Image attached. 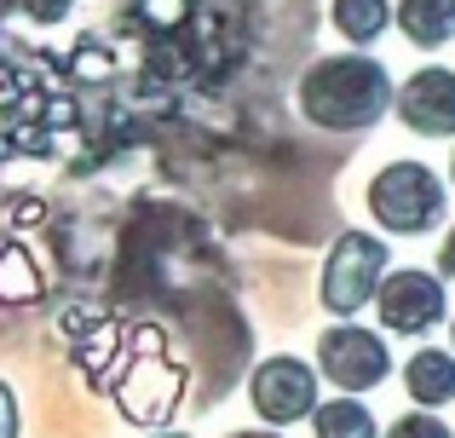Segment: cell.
<instances>
[{
    "label": "cell",
    "instance_id": "6",
    "mask_svg": "<svg viewBox=\"0 0 455 438\" xmlns=\"http://www.w3.org/2000/svg\"><path fill=\"white\" fill-rule=\"evenodd\" d=\"M375 317H380V329L398 335V340H427L450 317L444 277H438V271H421V266H392L387 283H380V294H375Z\"/></svg>",
    "mask_w": 455,
    "mask_h": 438
},
{
    "label": "cell",
    "instance_id": "4",
    "mask_svg": "<svg viewBox=\"0 0 455 438\" xmlns=\"http://www.w3.org/2000/svg\"><path fill=\"white\" fill-rule=\"evenodd\" d=\"M317 375L329 386H340V393H375V386H387L392 375V340L380 335V329L357 323V317H334L329 329L317 335Z\"/></svg>",
    "mask_w": 455,
    "mask_h": 438
},
{
    "label": "cell",
    "instance_id": "12",
    "mask_svg": "<svg viewBox=\"0 0 455 438\" xmlns=\"http://www.w3.org/2000/svg\"><path fill=\"white\" fill-rule=\"evenodd\" d=\"M380 438H455V427H450L444 416H438V410H421V404H410V410H403V416L392 421V427L380 433Z\"/></svg>",
    "mask_w": 455,
    "mask_h": 438
},
{
    "label": "cell",
    "instance_id": "1",
    "mask_svg": "<svg viewBox=\"0 0 455 438\" xmlns=\"http://www.w3.org/2000/svg\"><path fill=\"white\" fill-rule=\"evenodd\" d=\"M398 104V81L380 58L369 52H317L294 81V110L306 115V127L334 139L375 133Z\"/></svg>",
    "mask_w": 455,
    "mask_h": 438
},
{
    "label": "cell",
    "instance_id": "14",
    "mask_svg": "<svg viewBox=\"0 0 455 438\" xmlns=\"http://www.w3.org/2000/svg\"><path fill=\"white\" fill-rule=\"evenodd\" d=\"M438 277L455 283V225L444 231V243H438Z\"/></svg>",
    "mask_w": 455,
    "mask_h": 438
},
{
    "label": "cell",
    "instance_id": "2",
    "mask_svg": "<svg viewBox=\"0 0 455 438\" xmlns=\"http://www.w3.org/2000/svg\"><path fill=\"white\" fill-rule=\"evenodd\" d=\"M363 203H369V219H375L387 236H427L450 214V185L438 179L427 162L398 156V162H387V168L369 173Z\"/></svg>",
    "mask_w": 455,
    "mask_h": 438
},
{
    "label": "cell",
    "instance_id": "7",
    "mask_svg": "<svg viewBox=\"0 0 455 438\" xmlns=\"http://www.w3.org/2000/svg\"><path fill=\"white\" fill-rule=\"evenodd\" d=\"M392 115H398L403 133H415V139H455V69L421 64L410 81H398Z\"/></svg>",
    "mask_w": 455,
    "mask_h": 438
},
{
    "label": "cell",
    "instance_id": "11",
    "mask_svg": "<svg viewBox=\"0 0 455 438\" xmlns=\"http://www.w3.org/2000/svg\"><path fill=\"white\" fill-rule=\"evenodd\" d=\"M311 438H380V421L357 393H340L311 410Z\"/></svg>",
    "mask_w": 455,
    "mask_h": 438
},
{
    "label": "cell",
    "instance_id": "10",
    "mask_svg": "<svg viewBox=\"0 0 455 438\" xmlns=\"http://www.w3.org/2000/svg\"><path fill=\"white\" fill-rule=\"evenodd\" d=\"M398 35L415 52H438L455 41V0H398Z\"/></svg>",
    "mask_w": 455,
    "mask_h": 438
},
{
    "label": "cell",
    "instance_id": "15",
    "mask_svg": "<svg viewBox=\"0 0 455 438\" xmlns=\"http://www.w3.org/2000/svg\"><path fill=\"white\" fill-rule=\"evenodd\" d=\"M225 438H283V427H243V433L231 427V433H225Z\"/></svg>",
    "mask_w": 455,
    "mask_h": 438
},
{
    "label": "cell",
    "instance_id": "18",
    "mask_svg": "<svg viewBox=\"0 0 455 438\" xmlns=\"http://www.w3.org/2000/svg\"><path fill=\"white\" fill-rule=\"evenodd\" d=\"M450 346H455V317H450Z\"/></svg>",
    "mask_w": 455,
    "mask_h": 438
},
{
    "label": "cell",
    "instance_id": "5",
    "mask_svg": "<svg viewBox=\"0 0 455 438\" xmlns=\"http://www.w3.org/2000/svg\"><path fill=\"white\" fill-rule=\"evenodd\" d=\"M317 381V363L294 358V352H271L248 370V404L266 427H294V421H311V410L323 404Z\"/></svg>",
    "mask_w": 455,
    "mask_h": 438
},
{
    "label": "cell",
    "instance_id": "9",
    "mask_svg": "<svg viewBox=\"0 0 455 438\" xmlns=\"http://www.w3.org/2000/svg\"><path fill=\"white\" fill-rule=\"evenodd\" d=\"M329 23L346 46L369 52L387 29H398V0H329Z\"/></svg>",
    "mask_w": 455,
    "mask_h": 438
},
{
    "label": "cell",
    "instance_id": "16",
    "mask_svg": "<svg viewBox=\"0 0 455 438\" xmlns=\"http://www.w3.org/2000/svg\"><path fill=\"white\" fill-rule=\"evenodd\" d=\"M145 438H190V433H179V427H162V433H145Z\"/></svg>",
    "mask_w": 455,
    "mask_h": 438
},
{
    "label": "cell",
    "instance_id": "8",
    "mask_svg": "<svg viewBox=\"0 0 455 438\" xmlns=\"http://www.w3.org/2000/svg\"><path fill=\"white\" fill-rule=\"evenodd\" d=\"M398 375H403L410 404H421V410L455 404V346H415Z\"/></svg>",
    "mask_w": 455,
    "mask_h": 438
},
{
    "label": "cell",
    "instance_id": "17",
    "mask_svg": "<svg viewBox=\"0 0 455 438\" xmlns=\"http://www.w3.org/2000/svg\"><path fill=\"white\" fill-rule=\"evenodd\" d=\"M450 185H455V150H450Z\"/></svg>",
    "mask_w": 455,
    "mask_h": 438
},
{
    "label": "cell",
    "instance_id": "3",
    "mask_svg": "<svg viewBox=\"0 0 455 438\" xmlns=\"http://www.w3.org/2000/svg\"><path fill=\"white\" fill-rule=\"evenodd\" d=\"M392 271V243L380 231H363V225H346L340 236L329 243L317 271V306L329 317H357L369 312V300L380 294Z\"/></svg>",
    "mask_w": 455,
    "mask_h": 438
},
{
    "label": "cell",
    "instance_id": "13",
    "mask_svg": "<svg viewBox=\"0 0 455 438\" xmlns=\"http://www.w3.org/2000/svg\"><path fill=\"white\" fill-rule=\"evenodd\" d=\"M0 438H23V410H18V393L0 381Z\"/></svg>",
    "mask_w": 455,
    "mask_h": 438
}]
</instances>
